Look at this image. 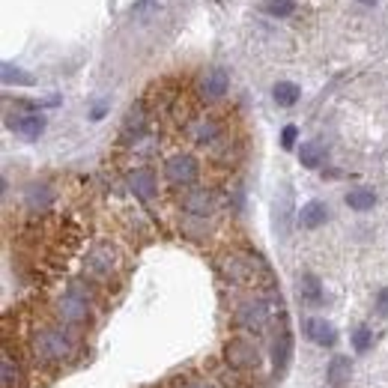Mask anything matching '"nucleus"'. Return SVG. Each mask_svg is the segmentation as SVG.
<instances>
[{"instance_id": "a878e982", "label": "nucleus", "mask_w": 388, "mask_h": 388, "mask_svg": "<svg viewBox=\"0 0 388 388\" xmlns=\"http://www.w3.org/2000/svg\"><path fill=\"white\" fill-rule=\"evenodd\" d=\"M358 3H367V6H374V3H376V0H358Z\"/></svg>"}, {"instance_id": "4be33fe9", "label": "nucleus", "mask_w": 388, "mask_h": 388, "mask_svg": "<svg viewBox=\"0 0 388 388\" xmlns=\"http://www.w3.org/2000/svg\"><path fill=\"white\" fill-rule=\"evenodd\" d=\"M3 388H18V367L9 356H3Z\"/></svg>"}, {"instance_id": "b1692460", "label": "nucleus", "mask_w": 388, "mask_h": 388, "mask_svg": "<svg viewBox=\"0 0 388 388\" xmlns=\"http://www.w3.org/2000/svg\"><path fill=\"white\" fill-rule=\"evenodd\" d=\"M380 308L388 311V287H385V290H380Z\"/></svg>"}, {"instance_id": "a211bd4d", "label": "nucleus", "mask_w": 388, "mask_h": 388, "mask_svg": "<svg viewBox=\"0 0 388 388\" xmlns=\"http://www.w3.org/2000/svg\"><path fill=\"white\" fill-rule=\"evenodd\" d=\"M263 9L269 15H275V18H287V15L296 12V0H266Z\"/></svg>"}, {"instance_id": "423d86ee", "label": "nucleus", "mask_w": 388, "mask_h": 388, "mask_svg": "<svg viewBox=\"0 0 388 388\" xmlns=\"http://www.w3.org/2000/svg\"><path fill=\"white\" fill-rule=\"evenodd\" d=\"M326 218H329V206L323 201H308L299 212V224L308 230H317L320 224H326Z\"/></svg>"}, {"instance_id": "2eb2a0df", "label": "nucleus", "mask_w": 388, "mask_h": 388, "mask_svg": "<svg viewBox=\"0 0 388 388\" xmlns=\"http://www.w3.org/2000/svg\"><path fill=\"white\" fill-rule=\"evenodd\" d=\"M299 296L305 302H311V305H317L323 299V290H320V281L314 275H302L299 278Z\"/></svg>"}, {"instance_id": "5701e85b", "label": "nucleus", "mask_w": 388, "mask_h": 388, "mask_svg": "<svg viewBox=\"0 0 388 388\" xmlns=\"http://www.w3.org/2000/svg\"><path fill=\"white\" fill-rule=\"evenodd\" d=\"M296 138H299V129H296V125H284V132H281V147H284V150H293Z\"/></svg>"}, {"instance_id": "7ed1b4c3", "label": "nucleus", "mask_w": 388, "mask_h": 388, "mask_svg": "<svg viewBox=\"0 0 388 388\" xmlns=\"http://www.w3.org/2000/svg\"><path fill=\"white\" fill-rule=\"evenodd\" d=\"M36 349L45 356V358H63L69 356V340L60 329H45L39 338H36Z\"/></svg>"}, {"instance_id": "412c9836", "label": "nucleus", "mask_w": 388, "mask_h": 388, "mask_svg": "<svg viewBox=\"0 0 388 388\" xmlns=\"http://www.w3.org/2000/svg\"><path fill=\"white\" fill-rule=\"evenodd\" d=\"M63 314H66L69 320H84L87 317V305L81 299H75V296H69V299L63 302Z\"/></svg>"}, {"instance_id": "dca6fc26", "label": "nucleus", "mask_w": 388, "mask_h": 388, "mask_svg": "<svg viewBox=\"0 0 388 388\" xmlns=\"http://www.w3.org/2000/svg\"><path fill=\"white\" fill-rule=\"evenodd\" d=\"M210 201H212V197L206 194V192H201V188H197V192L185 194L183 206H185L188 212H194V215H206V212H210Z\"/></svg>"}, {"instance_id": "9d476101", "label": "nucleus", "mask_w": 388, "mask_h": 388, "mask_svg": "<svg viewBox=\"0 0 388 388\" xmlns=\"http://www.w3.org/2000/svg\"><path fill=\"white\" fill-rule=\"evenodd\" d=\"M374 203H376L374 188H353V192L347 194V206H349V210H356V212L374 210Z\"/></svg>"}, {"instance_id": "4468645a", "label": "nucleus", "mask_w": 388, "mask_h": 388, "mask_svg": "<svg viewBox=\"0 0 388 388\" xmlns=\"http://www.w3.org/2000/svg\"><path fill=\"white\" fill-rule=\"evenodd\" d=\"M299 161H302V167H320V161H323V147L317 141H308V143H302L299 147Z\"/></svg>"}, {"instance_id": "9b49d317", "label": "nucleus", "mask_w": 388, "mask_h": 388, "mask_svg": "<svg viewBox=\"0 0 388 388\" xmlns=\"http://www.w3.org/2000/svg\"><path fill=\"white\" fill-rule=\"evenodd\" d=\"M272 96H275V102L281 108H293L296 102H299L302 90H299V84H293V81H281V84H275Z\"/></svg>"}, {"instance_id": "0eeeda50", "label": "nucleus", "mask_w": 388, "mask_h": 388, "mask_svg": "<svg viewBox=\"0 0 388 388\" xmlns=\"http://www.w3.org/2000/svg\"><path fill=\"white\" fill-rule=\"evenodd\" d=\"M132 192L141 197V201H150L152 194H156V174L147 167H141V170H134L132 174Z\"/></svg>"}, {"instance_id": "f3484780", "label": "nucleus", "mask_w": 388, "mask_h": 388, "mask_svg": "<svg viewBox=\"0 0 388 388\" xmlns=\"http://www.w3.org/2000/svg\"><path fill=\"white\" fill-rule=\"evenodd\" d=\"M3 84H21V87H30L33 84V75L24 69H15L12 63H3Z\"/></svg>"}, {"instance_id": "aec40b11", "label": "nucleus", "mask_w": 388, "mask_h": 388, "mask_svg": "<svg viewBox=\"0 0 388 388\" xmlns=\"http://www.w3.org/2000/svg\"><path fill=\"white\" fill-rule=\"evenodd\" d=\"M371 344H374V331L367 329V326H358V329L353 331V347H356V353H367V349H371Z\"/></svg>"}, {"instance_id": "20e7f679", "label": "nucleus", "mask_w": 388, "mask_h": 388, "mask_svg": "<svg viewBox=\"0 0 388 388\" xmlns=\"http://www.w3.org/2000/svg\"><path fill=\"white\" fill-rule=\"evenodd\" d=\"M305 335H308L317 347H335V340H338L335 326L326 320H320V317H311L308 323H305Z\"/></svg>"}, {"instance_id": "39448f33", "label": "nucleus", "mask_w": 388, "mask_h": 388, "mask_svg": "<svg viewBox=\"0 0 388 388\" xmlns=\"http://www.w3.org/2000/svg\"><path fill=\"white\" fill-rule=\"evenodd\" d=\"M266 320H269V308H266V302H260V299L245 302L239 308V323L245 329H263Z\"/></svg>"}, {"instance_id": "6e6552de", "label": "nucleus", "mask_w": 388, "mask_h": 388, "mask_svg": "<svg viewBox=\"0 0 388 388\" xmlns=\"http://www.w3.org/2000/svg\"><path fill=\"white\" fill-rule=\"evenodd\" d=\"M227 84H230L227 72L224 69H210L206 72V78H203V93L210 99H221L224 93H227Z\"/></svg>"}, {"instance_id": "1a4fd4ad", "label": "nucleus", "mask_w": 388, "mask_h": 388, "mask_svg": "<svg viewBox=\"0 0 388 388\" xmlns=\"http://www.w3.org/2000/svg\"><path fill=\"white\" fill-rule=\"evenodd\" d=\"M87 269L96 278H108L111 275V269H114V254L108 248H96L93 254H90V260H87Z\"/></svg>"}, {"instance_id": "f8f14e48", "label": "nucleus", "mask_w": 388, "mask_h": 388, "mask_svg": "<svg viewBox=\"0 0 388 388\" xmlns=\"http://www.w3.org/2000/svg\"><path fill=\"white\" fill-rule=\"evenodd\" d=\"M42 129H45V116H39V114H27L15 123V132L24 134V138H39Z\"/></svg>"}, {"instance_id": "393cba45", "label": "nucleus", "mask_w": 388, "mask_h": 388, "mask_svg": "<svg viewBox=\"0 0 388 388\" xmlns=\"http://www.w3.org/2000/svg\"><path fill=\"white\" fill-rule=\"evenodd\" d=\"M102 114H105V105H96V111H93V120H102Z\"/></svg>"}, {"instance_id": "f257e3e1", "label": "nucleus", "mask_w": 388, "mask_h": 388, "mask_svg": "<svg viewBox=\"0 0 388 388\" xmlns=\"http://www.w3.org/2000/svg\"><path fill=\"white\" fill-rule=\"evenodd\" d=\"M165 176L174 185H192L197 176H201V165H197L194 156L188 152H179V156H170L165 161Z\"/></svg>"}, {"instance_id": "6ab92c4d", "label": "nucleus", "mask_w": 388, "mask_h": 388, "mask_svg": "<svg viewBox=\"0 0 388 388\" xmlns=\"http://www.w3.org/2000/svg\"><path fill=\"white\" fill-rule=\"evenodd\" d=\"M290 347H293V340L287 331H281V340H275V367L281 371V367L287 365V358H290Z\"/></svg>"}, {"instance_id": "ddd939ff", "label": "nucleus", "mask_w": 388, "mask_h": 388, "mask_svg": "<svg viewBox=\"0 0 388 388\" xmlns=\"http://www.w3.org/2000/svg\"><path fill=\"white\" fill-rule=\"evenodd\" d=\"M349 371H353V365H349V356H335L329 362V380L335 382V385H340V382H347L349 380Z\"/></svg>"}, {"instance_id": "f03ea898", "label": "nucleus", "mask_w": 388, "mask_h": 388, "mask_svg": "<svg viewBox=\"0 0 388 388\" xmlns=\"http://www.w3.org/2000/svg\"><path fill=\"white\" fill-rule=\"evenodd\" d=\"M260 362V356H257V347L254 344H248V340H230L227 344V365L230 367H236V371H251V367H257Z\"/></svg>"}]
</instances>
